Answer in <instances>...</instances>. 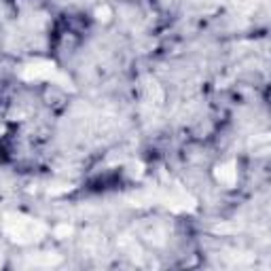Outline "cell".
Segmentation results:
<instances>
[{
    "instance_id": "cell-1",
    "label": "cell",
    "mask_w": 271,
    "mask_h": 271,
    "mask_svg": "<svg viewBox=\"0 0 271 271\" xmlns=\"http://www.w3.org/2000/svg\"><path fill=\"white\" fill-rule=\"evenodd\" d=\"M45 224H40L30 218H21V216H9L7 221V233L17 241H32V239H40L45 235Z\"/></svg>"
},
{
    "instance_id": "cell-2",
    "label": "cell",
    "mask_w": 271,
    "mask_h": 271,
    "mask_svg": "<svg viewBox=\"0 0 271 271\" xmlns=\"http://www.w3.org/2000/svg\"><path fill=\"white\" fill-rule=\"evenodd\" d=\"M216 176H218V180L224 182V184H233V180H235V170H233V165H223V168H218Z\"/></svg>"
}]
</instances>
